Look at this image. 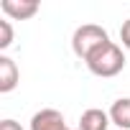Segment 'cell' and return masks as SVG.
Returning <instances> with one entry per match:
<instances>
[{
    "label": "cell",
    "mask_w": 130,
    "mask_h": 130,
    "mask_svg": "<svg viewBox=\"0 0 130 130\" xmlns=\"http://www.w3.org/2000/svg\"><path fill=\"white\" fill-rule=\"evenodd\" d=\"M18 79H21V74H18L15 61L10 56H0V92L3 94L13 92L18 87Z\"/></svg>",
    "instance_id": "cell-5"
},
{
    "label": "cell",
    "mask_w": 130,
    "mask_h": 130,
    "mask_svg": "<svg viewBox=\"0 0 130 130\" xmlns=\"http://www.w3.org/2000/svg\"><path fill=\"white\" fill-rule=\"evenodd\" d=\"M31 130H69L64 115L54 107H46V110H38L33 117H31Z\"/></svg>",
    "instance_id": "cell-3"
},
{
    "label": "cell",
    "mask_w": 130,
    "mask_h": 130,
    "mask_svg": "<svg viewBox=\"0 0 130 130\" xmlns=\"http://www.w3.org/2000/svg\"><path fill=\"white\" fill-rule=\"evenodd\" d=\"M0 130H23V127H21L15 120H10V117H8V120H3V122H0Z\"/></svg>",
    "instance_id": "cell-10"
},
{
    "label": "cell",
    "mask_w": 130,
    "mask_h": 130,
    "mask_svg": "<svg viewBox=\"0 0 130 130\" xmlns=\"http://www.w3.org/2000/svg\"><path fill=\"white\" fill-rule=\"evenodd\" d=\"M3 13L13 21H28L38 13V3L36 0H3L0 3Z\"/></svg>",
    "instance_id": "cell-4"
},
{
    "label": "cell",
    "mask_w": 130,
    "mask_h": 130,
    "mask_svg": "<svg viewBox=\"0 0 130 130\" xmlns=\"http://www.w3.org/2000/svg\"><path fill=\"white\" fill-rule=\"evenodd\" d=\"M120 41H122V46H125V48H130V18L120 26Z\"/></svg>",
    "instance_id": "cell-9"
},
{
    "label": "cell",
    "mask_w": 130,
    "mask_h": 130,
    "mask_svg": "<svg viewBox=\"0 0 130 130\" xmlns=\"http://www.w3.org/2000/svg\"><path fill=\"white\" fill-rule=\"evenodd\" d=\"M110 122H112L110 120V112H105L100 107H89L79 117V130H107Z\"/></svg>",
    "instance_id": "cell-6"
},
{
    "label": "cell",
    "mask_w": 130,
    "mask_h": 130,
    "mask_svg": "<svg viewBox=\"0 0 130 130\" xmlns=\"http://www.w3.org/2000/svg\"><path fill=\"white\" fill-rule=\"evenodd\" d=\"M69 130H79V127H69Z\"/></svg>",
    "instance_id": "cell-11"
},
{
    "label": "cell",
    "mask_w": 130,
    "mask_h": 130,
    "mask_svg": "<svg viewBox=\"0 0 130 130\" xmlns=\"http://www.w3.org/2000/svg\"><path fill=\"white\" fill-rule=\"evenodd\" d=\"M13 43V26L10 21H0V48H8Z\"/></svg>",
    "instance_id": "cell-8"
},
{
    "label": "cell",
    "mask_w": 130,
    "mask_h": 130,
    "mask_svg": "<svg viewBox=\"0 0 130 130\" xmlns=\"http://www.w3.org/2000/svg\"><path fill=\"white\" fill-rule=\"evenodd\" d=\"M87 69L94 77H102V79L117 77L125 69V54L115 41H107L105 46H100L97 51H92L87 56Z\"/></svg>",
    "instance_id": "cell-1"
},
{
    "label": "cell",
    "mask_w": 130,
    "mask_h": 130,
    "mask_svg": "<svg viewBox=\"0 0 130 130\" xmlns=\"http://www.w3.org/2000/svg\"><path fill=\"white\" fill-rule=\"evenodd\" d=\"M107 41H110V33H107L102 26L84 23V26H79V28L74 31V36H72V51H74L79 59L87 61V56H89L92 51H97L100 46H105Z\"/></svg>",
    "instance_id": "cell-2"
},
{
    "label": "cell",
    "mask_w": 130,
    "mask_h": 130,
    "mask_svg": "<svg viewBox=\"0 0 130 130\" xmlns=\"http://www.w3.org/2000/svg\"><path fill=\"white\" fill-rule=\"evenodd\" d=\"M110 120L120 130H130V97H120L110 107Z\"/></svg>",
    "instance_id": "cell-7"
}]
</instances>
